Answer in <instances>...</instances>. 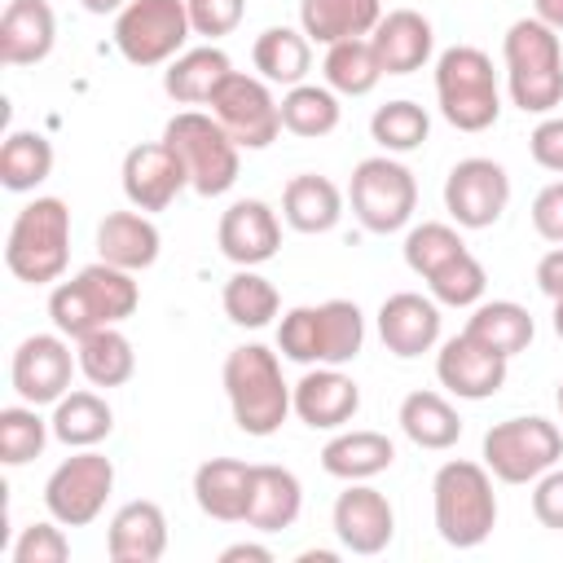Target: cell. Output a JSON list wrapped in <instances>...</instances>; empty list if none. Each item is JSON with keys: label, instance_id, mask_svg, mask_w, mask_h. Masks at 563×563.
<instances>
[{"label": "cell", "instance_id": "obj_29", "mask_svg": "<svg viewBox=\"0 0 563 563\" xmlns=\"http://www.w3.org/2000/svg\"><path fill=\"white\" fill-rule=\"evenodd\" d=\"M233 75V62L224 48L202 44V48H185L180 57L167 62L163 70V92L180 106H211L216 88Z\"/></svg>", "mask_w": 563, "mask_h": 563}, {"label": "cell", "instance_id": "obj_28", "mask_svg": "<svg viewBox=\"0 0 563 563\" xmlns=\"http://www.w3.org/2000/svg\"><path fill=\"white\" fill-rule=\"evenodd\" d=\"M383 22V0H299V26L312 44L365 40Z\"/></svg>", "mask_w": 563, "mask_h": 563}, {"label": "cell", "instance_id": "obj_46", "mask_svg": "<svg viewBox=\"0 0 563 563\" xmlns=\"http://www.w3.org/2000/svg\"><path fill=\"white\" fill-rule=\"evenodd\" d=\"M185 4H189L194 35H207V40L233 35L242 26V13H246V0H185Z\"/></svg>", "mask_w": 563, "mask_h": 563}, {"label": "cell", "instance_id": "obj_38", "mask_svg": "<svg viewBox=\"0 0 563 563\" xmlns=\"http://www.w3.org/2000/svg\"><path fill=\"white\" fill-rule=\"evenodd\" d=\"M277 110H282V128L290 136H308V141L312 136H330L339 128V114H343L339 92L325 88V84H295V88H286Z\"/></svg>", "mask_w": 563, "mask_h": 563}, {"label": "cell", "instance_id": "obj_15", "mask_svg": "<svg viewBox=\"0 0 563 563\" xmlns=\"http://www.w3.org/2000/svg\"><path fill=\"white\" fill-rule=\"evenodd\" d=\"M75 369H79V356L70 352L66 334L57 330V334H26L13 352L9 378L26 405H57L70 391Z\"/></svg>", "mask_w": 563, "mask_h": 563}, {"label": "cell", "instance_id": "obj_8", "mask_svg": "<svg viewBox=\"0 0 563 563\" xmlns=\"http://www.w3.org/2000/svg\"><path fill=\"white\" fill-rule=\"evenodd\" d=\"M163 141L176 150V158L189 172V189L202 198H220L238 185V141L220 128L216 114L180 110L167 119Z\"/></svg>", "mask_w": 563, "mask_h": 563}, {"label": "cell", "instance_id": "obj_31", "mask_svg": "<svg viewBox=\"0 0 563 563\" xmlns=\"http://www.w3.org/2000/svg\"><path fill=\"white\" fill-rule=\"evenodd\" d=\"M396 444L383 431H339L334 440L321 444V471L334 479H374L391 471Z\"/></svg>", "mask_w": 563, "mask_h": 563}, {"label": "cell", "instance_id": "obj_13", "mask_svg": "<svg viewBox=\"0 0 563 563\" xmlns=\"http://www.w3.org/2000/svg\"><path fill=\"white\" fill-rule=\"evenodd\" d=\"M211 114L238 141V150H264L282 132V110H277V97L268 92V79H255V75H242V70H233L216 88Z\"/></svg>", "mask_w": 563, "mask_h": 563}, {"label": "cell", "instance_id": "obj_7", "mask_svg": "<svg viewBox=\"0 0 563 563\" xmlns=\"http://www.w3.org/2000/svg\"><path fill=\"white\" fill-rule=\"evenodd\" d=\"M435 101L457 132H488L501 114L493 57L475 44H453L435 57Z\"/></svg>", "mask_w": 563, "mask_h": 563}, {"label": "cell", "instance_id": "obj_6", "mask_svg": "<svg viewBox=\"0 0 563 563\" xmlns=\"http://www.w3.org/2000/svg\"><path fill=\"white\" fill-rule=\"evenodd\" d=\"M70 264V207L53 194L31 198L4 238V268L26 286H48Z\"/></svg>", "mask_w": 563, "mask_h": 563}, {"label": "cell", "instance_id": "obj_27", "mask_svg": "<svg viewBox=\"0 0 563 563\" xmlns=\"http://www.w3.org/2000/svg\"><path fill=\"white\" fill-rule=\"evenodd\" d=\"M251 471L238 457H207L194 471V501L207 519L220 523H242L246 519V501H251Z\"/></svg>", "mask_w": 563, "mask_h": 563}, {"label": "cell", "instance_id": "obj_21", "mask_svg": "<svg viewBox=\"0 0 563 563\" xmlns=\"http://www.w3.org/2000/svg\"><path fill=\"white\" fill-rule=\"evenodd\" d=\"M378 339L391 356L413 361L440 343V303L418 290H396L378 308Z\"/></svg>", "mask_w": 563, "mask_h": 563}, {"label": "cell", "instance_id": "obj_20", "mask_svg": "<svg viewBox=\"0 0 563 563\" xmlns=\"http://www.w3.org/2000/svg\"><path fill=\"white\" fill-rule=\"evenodd\" d=\"M216 242L224 251V260H233L238 268H260L277 255L282 246V224L277 211L264 198H238L229 202V211L220 216Z\"/></svg>", "mask_w": 563, "mask_h": 563}, {"label": "cell", "instance_id": "obj_4", "mask_svg": "<svg viewBox=\"0 0 563 563\" xmlns=\"http://www.w3.org/2000/svg\"><path fill=\"white\" fill-rule=\"evenodd\" d=\"M365 347V317L352 299L299 303L277 325V352L299 365H347Z\"/></svg>", "mask_w": 563, "mask_h": 563}, {"label": "cell", "instance_id": "obj_54", "mask_svg": "<svg viewBox=\"0 0 563 563\" xmlns=\"http://www.w3.org/2000/svg\"><path fill=\"white\" fill-rule=\"evenodd\" d=\"M299 563H334V550H303Z\"/></svg>", "mask_w": 563, "mask_h": 563}, {"label": "cell", "instance_id": "obj_9", "mask_svg": "<svg viewBox=\"0 0 563 563\" xmlns=\"http://www.w3.org/2000/svg\"><path fill=\"white\" fill-rule=\"evenodd\" d=\"M479 457L493 471V479H501V484H532L537 475H545L550 466H559V457H563V431L550 418H541V413L506 418V422H493L484 431Z\"/></svg>", "mask_w": 563, "mask_h": 563}, {"label": "cell", "instance_id": "obj_32", "mask_svg": "<svg viewBox=\"0 0 563 563\" xmlns=\"http://www.w3.org/2000/svg\"><path fill=\"white\" fill-rule=\"evenodd\" d=\"M251 62H255L260 79L295 88L312 70V40L303 35V26H268L255 35Z\"/></svg>", "mask_w": 563, "mask_h": 563}, {"label": "cell", "instance_id": "obj_23", "mask_svg": "<svg viewBox=\"0 0 563 563\" xmlns=\"http://www.w3.org/2000/svg\"><path fill=\"white\" fill-rule=\"evenodd\" d=\"M369 44H374V57H378L383 75H413V70H422L431 62L435 31L418 9H391L374 26Z\"/></svg>", "mask_w": 563, "mask_h": 563}, {"label": "cell", "instance_id": "obj_2", "mask_svg": "<svg viewBox=\"0 0 563 563\" xmlns=\"http://www.w3.org/2000/svg\"><path fill=\"white\" fill-rule=\"evenodd\" d=\"M506 92L523 114H550L563 106V35L541 18H519L501 40Z\"/></svg>", "mask_w": 563, "mask_h": 563}, {"label": "cell", "instance_id": "obj_22", "mask_svg": "<svg viewBox=\"0 0 563 563\" xmlns=\"http://www.w3.org/2000/svg\"><path fill=\"white\" fill-rule=\"evenodd\" d=\"M167 550V515L158 501H128L110 515L106 528V554L114 563H158Z\"/></svg>", "mask_w": 563, "mask_h": 563}, {"label": "cell", "instance_id": "obj_30", "mask_svg": "<svg viewBox=\"0 0 563 563\" xmlns=\"http://www.w3.org/2000/svg\"><path fill=\"white\" fill-rule=\"evenodd\" d=\"M282 216L295 233H330L343 220V194L330 176L299 172L282 189Z\"/></svg>", "mask_w": 563, "mask_h": 563}, {"label": "cell", "instance_id": "obj_42", "mask_svg": "<svg viewBox=\"0 0 563 563\" xmlns=\"http://www.w3.org/2000/svg\"><path fill=\"white\" fill-rule=\"evenodd\" d=\"M462 251H466L462 233H457L453 224H444V220H422V224H413V229L405 233V264H409V273H418L422 282H427L431 273H440L449 260H457Z\"/></svg>", "mask_w": 563, "mask_h": 563}, {"label": "cell", "instance_id": "obj_12", "mask_svg": "<svg viewBox=\"0 0 563 563\" xmlns=\"http://www.w3.org/2000/svg\"><path fill=\"white\" fill-rule=\"evenodd\" d=\"M114 493V462L97 449H79L66 462L53 466L44 479V510L62 528H84L106 510V497Z\"/></svg>", "mask_w": 563, "mask_h": 563}, {"label": "cell", "instance_id": "obj_39", "mask_svg": "<svg viewBox=\"0 0 563 563\" xmlns=\"http://www.w3.org/2000/svg\"><path fill=\"white\" fill-rule=\"evenodd\" d=\"M321 70H325V88H334L339 97H365L383 79V66L374 57L369 35L365 40H339V44H330Z\"/></svg>", "mask_w": 563, "mask_h": 563}, {"label": "cell", "instance_id": "obj_49", "mask_svg": "<svg viewBox=\"0 0 563 563\" xmlns=\"http://www.w3.org/2000/svg\"><path fill=\"white\" fill-rule=\"evenodd\" d=\"M528 154H532L537 167L563 172V119L545 114V119L532 128V136H528Z\"/></svg>", "mask_w": 563, "mask_h": 563}, {"label": "cell", "instance_id": "obj_26", "mask_svg": "<svg viewBox=\"0 0 563 563\" xmlns=\"http://www.w3.org/2000/svg\"><path fill=\"white\" fill-rule=\"evenodd\" d=\"M158 224L145 216V211H110L101 224H97V260L114 264V268H128V273H141L158 260Z\"/></svg>", "mask_w": 563, "mask_h": 563}, {"label": "cell", "instance_id": "obj_11", "mask_svg": "<svg viewBox=\"0 0 563 563\" xmlns=\"http://www.w3.org/2000/svg\"><path fill=\"white\" fill-rule=\"evenodd\" d=\"M189 35L185 0H128L114 18V44L132 66H167L185 53Z\"/></svg>", "mask_w": 563, "mask_h": 563}, {"label": "cell", "instance_id": "obj_55", "mask_svg": "<svg viewBox=\"0 0 563 563\" xmlns=\"http://www.w3.org/2000/svg\"><path fill=\"white\" fill-rule=\"evenodd\" d=\"M550 317H554V334H559V339H563V295H559V299H554V312H550Z\"/></svg>", "mask_w": 563, "mask_h": 563}, {"label": "cell", "instance_id": "obj_56", "mask_svg": "<svg viewBox=\"0 0 563 563\" xmlns=\"http://www.w3.org/2000/svg\"><path fill=\"white\" fill-rule=\"evenodd\" d=\"M554 400H559V413H563V378H559V391H554Z\"/></svg>", "mask_w": 563, "mask_h": 563}, {"label": "cell", "instance_id": "obj_16", "mask_svg": "<svg viewBox=\"0 0 563 563\" xmlns=\"http://www.w3.org/2000/svg\"><path fill=\"white\" fill-rule=\"evenodd\" d=\"M506 356L484 347L479 339H471L466 330L444 339L435 352V378L444 391H453L457 400H488L506 387Z\"/></svg>", "mask_w": 563, "mask_h": 563}, {"label": "cell", "instance_id": "obj_5", "mask_svg": "<svg viewBox=\"0 0 563 563\" xmlns=\"http://www.w3.org/2000/svg\"><path fill=\"white\" fill-rule=\"evenodd\" d=\"M431 506H435V532L453 550H475L497 528V493L493 471L484 462L453 457L431 479Z\"/></svg>", "mask_w": 563, "mask_h": 563}, {"label": "cell", "instance_id": "obj_19", "mask_svg": "<svg viewBox=\"0 0 563 563\" xmlns=\"http://www.w3.org/2000/svg\"><path fill=\"white\" fill-rule=\"evenodd\" d=\"M290 409L312 431H339L361 409V387L339 365H308V374L290 387Z\"/></svg>", "mask_w": 563, "mask_h": 563}, {"label": "cell", "instance_id": "obj_51", "mask_svg": "<svg viewBox=\"0 0 563 563\" xmlns=\"http://www.w3.org/2000/svg\"><path fill=\"white\" fill-rule=\"evenodd\" d=\"M273 563V550L268 545H255V541H238V545H224L220 550V563Z\"/></svg>", "mask_w": 563, "mask_h": 563}, {"label": "cell", "instance_id": "obj_3", "mask_svg": "<svg viewBox=\"0 0 563 563\" xmlns=\"http://www.w3.org/2000/svg\"><path fill=\"white\" fill-rule=\"evenodd\" d=\"M224 396L233 409L238 431L246 435H273L290 413V383L282 378V361L264 343H242L224 356Z\"/></svg>", "mask_w": 563, "mask_h": 563}, {"label": "cell", "instance_id": "obj_17", "mask_svg": "<svg viewBox=\"0 0 563 563\" xmlns=\"http://www.w3.org/2000/svg\"><path fill=\"white\" fill-rule=\"evenodd\" d=\"M330 519H334L339 545L352 550V554H383L391 545V537H396V510H391V501L378 488H369L365 479H352L334 497Z\"/></svg>", "mask_w": 563, "mask_h": 563}, {"label": "cell", "instance_id": "obj_25", "mask_svg": "<svg viewBox=\"0 0 563 563\" xmlns=\"http://www.w3.org/2000/svg\"><path fill=\"white\" fill-rule=\"evenodd\" d=\"M303 510V484L295 471L286 466H273V462H260L251 471V501H246V528L255 532H282L299 519Z\"/></svg>", "mask_w": 563, "mask_h": 563}, {"label": "cell", "instance_id": "obj_33", "mask_svg": "<svg viewBox=\"0 0 563 563\" xmlns=\"http://www.w3.org/2000/svg\"><path fill=\"white\" fill-rule=\"evenodd\" d=\"M396 422H400V431H405L418 449H431V453L453 449V444L462 440V418H457V409H453L440 391H409V396L400 400Z\"/></svg>", "mask_w": 563, "mask_h": 563}, {"label": "cell", "instance_id": "obj_43", "mask_svg": "<svg viewBox=\"0 0 563 563\" xmlns=\"http://www.w3.org/2000/svg\"><path fill=\"white\" fill-rule=\"evenodd\" d=\"M35 409H40V405H26V400L0 409V462H4V466H22V462H31V457L44 453L53 427H48Z\"/></svg>", "mask_w": 563, "mask_h": 563}, {"label": "cell", "instance_id": "obj_37", "mask_svg": "<svg viewBox=\"0 0 563 563\" xmlns=\"http://www.w3.org/2000/svg\"><path fill=\"white\" fill-rule=\"evenodd\" d=\"M48 176H53V141L26 128L9 132L0 145V185L9 194H31Z\"/></svg>", "mask_w": 563, "mask_h": 563}, {"label": "cell", "instance_id": "obj_50", "mask_svg": "<svg viewBox=\"0 0 563 563\" xmlns=\"http://www.w3.org/2000/svg\"><path fill=\"white\" fill-rule=\"evenodd\" d=\"M537 286H541L550 299L563 295V246H554V251H545V255L537 260Z\"/></svg>", "mask_w": 563, "mask_h": 563}, {"label": "cell", "instance_id": "obj_47", "mask_svg": "<svg viewBox=\"0 0 563 563\" xmlns=\"http://www.w3.org/2000/svg\"><path fill=\"white\" fill-rule=\"evenodd\" d=\"M532 515L541 528L563 532V471L559 466H550L545 475L532 479Z\"/></svg>", "mask_w": 563, "mask_h": 563}, {"label": "cell", "instance_id": "obj_48", "mask_svg": "<svg viewBox=\"0 0 563 563\" xmlns=\"http://www.w3.org/2000/svg\"><path fill=\"white\" fill-rule=\"evenodd\" d=\"M532 229H537L545 242L563 246V180H550V185L532 198Z\"/></svg>", "mask_w": 563, "mask_h": 563}, {"label": "cell", "instance_id": "obj_41", "mask_svg": "<svg viewBox=\"0 0 563 563\" xmlns=\"http://www.w3.org/2000/svg\"><path fill=\"white\" fill-rule=\"evenodd\" d=\"M369 136L378 141L383 154H409V150L427 145L431 119H427V110L418 101H405L400 97V101H387V106H378L369 114Z\"/></svg>", "mask_w": 563, "mask_h": 563}, {"label": "cell", "instance_id": "obj_18", "mask_svg": "<svg viewBox=\"0 0 563 563\" xmlns=\"http://www.w3.org/2000/svg\"><path fill=\"white\" fill-rule=\"evenodd\" d=\"M123 198L136 211H167L176 202V194L189 185L185 163L176 158V150L167 141H145L132 145L123 154Z\"/></svg>", "mask_w": 563, "mask_h": 563}, {"label": "cell", "instance_id": "obj_53", "mask_svg": "<svg viewBox=\"0 0 563 563\" xmlns=\"http://www.w3.org/2000/svg\"><path fill=\"white\" fill-rule=\"evenodd\" d=\"M79 4H84L88 13H119L128 0H79Z\"/></svg>", "mask_w": 563, "mask_h": 563}, {"label": "cell", "instance_id": "obj_1", "mask_svg": "<svg viewBox=\"0 0 563 563\" xmlns=\"http://www.w3.org/2000/svg\"><path fill=\"white\" fill-rule=\"evenodd\" d=\"M141 308V286L128 268H114L106 260L79 268L70 282H57L48 295V317L53 330H62L66 339H84L92 330L119 325Z\"/></svg>", "mask_w": 563, "mask_h": 563}, {"label": "cell", "instance_id": "obj_10", "mask_svg": "<svg viewBox=\"0 0 563 563\" xmlns=\"http://www.w3.org/2000/svg\"><path fill=\"white\" fill-rule=\"evenodd\" d=\"M347 198H352V216L369 229V233H396L413 220V207H418V180L413 172L391 158V154H374V158H361L352 167V185H347Z\"/></svg>", "mask_w": 563, "mask_h": 563}, {"label": "cell", "instance_id": "obj_24", "mask_svg": "<svg viewBox=\"0 0 563 563\" xmlns=\"http://www.w3.org/2000/svg\"><path fill=\"white\" fill-rule=\"evenodd\" d=\"M57 44V18L48 0H9L0 13V62L35 66Z\"/></svg>", "mask_w": 563, "mask_h": 563}, {"label": "cell", "instance_id": "obj_40", "mask_svg": "<svg viewBox=\"0 0 563 563\" xmlns=\"http://www.w3.org/2000/svg\"><path fill=\"white\" fill-rule=\"evenodd\" d=\"M220 303H224V317L242 330H264L277 312H282V295L268 277H260L255 268H238L224 290H220Z\"/></svg>", "mask_w": 563, "mask_h": 563}, {"label": "cell", "instance_id": "obj_34", "mask_svg": "<svg viewBox=\"0 0 563 563\" xmlns=\"http://www.w3.org/2000/svg\"><path fill=\"white\" fill-rule=\"evenodd\" d=\"M466 334L510 361V356L528 352L537 325H532V312H528L523 303H515V299H493V303H475V312H471V321H466Z\"/></svg>", "mask_w": 563, "mask_h": 563}, {"label": "cell", "instance_id": "obj_36", "mask_svg": "<svg viewBox=\"0 0 563 563\" xmlns=\"http://www.w3.org/2000/svg\"><path fill=\"white\" fill-rule=\"evenodd\" d=\"M75 356H79V374L92 383V387H123L136 369V352L128 343V334L119 325H106V330H92L84 339H75Z\"/></svg>", "mask_w": 563, "mask_h": 563}, {"label": "cell", "instance_id": "obj_44", "mask_svg": "<svg viewBox=\"0 0 563 563\" xmlns=\"http://www.w3.org/2000/svg\"><path fill=\"white\" fill-rule=\"evenodd\" d=\"M427 286H431V299L444 303V308H475V303L484 299L488 273H484V264H479L471 251H462V255L449 260L440 273H431Z\"/></svg>", "mask_w": 563, "mask_h": 563}, {"label": "cell", "instance_id": "obj_45", "mask_svg": "<svg viewBox=\"0 0 563 563\" xmlns=\"http://www.w3.org/2000/svg\"><path fill=\"white\" fill-rule=\"evenodd\" d=\"M9 554H13V563H66L70 559V541H66V532H62L57 519L26 523L18 532V541H13Z\"/></svg>", "mask_w": 563, "mask_h": 563}, {"label": "cell", "instance_id": "obj_14", "mask_svg": "<svg viewBox=\"0 0 563 563\" xmlns=\"http://www.w3.org/2000/svg\"><path fill=\"white\" fill-rule=\"evenodd\" d=\"M510 202V176L497 158H462L444 176V211L457 229H488Z\"/></svg>", "mask_w": 563, "mask_h": 563}, {"label": "cell", "instance_id": "obj_35", "mask_svg": "<svg viewBox=\"0 0 563 563\" xmlns=\"http://www.w3.org/2000/svg\"><path fill=\"white\" fill-rule=\"evenodd\" d=\"M48 427L66 449H92L114 431V413L97 391H66L53 405Z\"/></svg>", "mask_w": 563, "mask_h": 563}, {"label": "cell", "instance_id": "obj_52", "mask_svg": "<svg viewBox=\"0 0 563 563\" xmlns=\"http://www.w3.org/2000/svg\"><path fill=\"white\" fill-rule=\"evenodd\" d=\"M532 18H541L545 26L563 31V0H532Z\"/></svg>", "mask_w": 563, "mask_h": 563}]
</instances>
